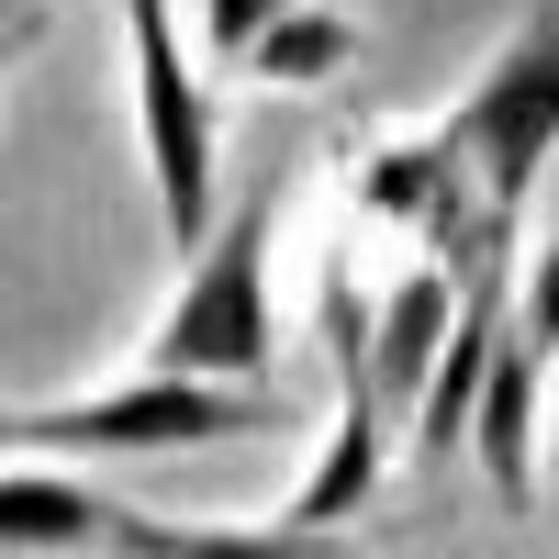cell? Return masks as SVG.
Segmentation results:
<instances>
[{"mask_svg": "<svg viewBox=\"0 0 559 559\" xmlns=\"http://www.w3.org/2000/svg\"><path fill=\"white\" fill-rule=\"evenodd\" d=\"M437 146L471 179V213H481V258L459 280H503V247L526 224V191L559 146V0H526V23L492 45V68L459 90V112L437 123Z\"/></svg>", "mask_w": 559, "mask_h": 559, "instance_id": "1", "label": "cell"}, {"mask_svg": "<svg viewBox=\"0 0 559 559\" xmlns=\"http://www.w3.org/2000/svg\"><path fill=\"white\" fill-rule=\"evenodd\" d=\"M269 224H280V179L213 224L179 269V292L146 336L157 381H224V392H269V347H280V313H269Z\"/></svg>", "mask_w": 559, "mask_h": 559, "instance_id": "2", "label": "cell"}, {"mask_svg": "<svg viewBox=\"0 0 559 559\" xmlns=\"http://www.w3.org/2000/svg\"><path fill=\"white\" fill-rule=\"evenodd\" d=\"M269 426H280V392H224V381H157V369H134L112 392L0 414V459H157V448H224V437H269Z\"/></svg>", "mask_w": 559, "mask_h": 559, "instance_id": "3", "label": "cell"}, {"mask_svg": "<svg viewBox=\"0 0 559 559\" xmlns=\"http://www.w3.org/2000/svg\"><path fill=\"white\" fill-rule=\"evenodd\" d=\"M123 57H134V134H146L157 224H168V247H202L224 224V123L191 68L179 0H123Z\"/></svg>", "mask_w": 559, "mask_h": 559, "instance_id": "4", "label": "cell"}, {"mask_svg": "<svg viewBox=\"0 0 559 559\" xmlns=\"http://www.w3.org/2000/svg\"><path fill=\"white\" fill-rule=\"evenodd\" d=\"M448 324H459V280H448L437 258H414L392 292L369 302V392H381V414H414V403H426Z\"/></svg>", "mask_w": 559, "mask_h": 559, "instance_id": "5", "label": "cell"}, {"mask_svg": "<svg viewBox=\"0 0 559 559\" xmlns=\"http://www.w3.org/2000/svg\"><path fill=\"white\" fill-rule=\"evenodd\" d=\"M112 537V492H90L57 459H12L0 471V559H79Z\"/></svg>", "mask_w": 559, "mask_h": 559, "instance_id": "6", "label": "cell"}, {"mask_svg": "<svg viewBox=\"0 0 559 559\" xmlns=\"http://www.w3.org/2000/svg\"><path fill=\"white\" fill-rule=\"evenodd\" d=\"M102 559H347V537H313V526H236V515H134L112 503V537Z\"/></svg>", "mask_w": 559, "mask_h": 559, "instance_id": "7", "label": "cell"}, {"mask_svg": "<svg viewBox=\"0 0 559 559\" xmlns=\"http://www.w3.org/2000/svg\"><path fill=\"white\" fill-rule=\"evenodd\" d=\"M537 403H548V369L503 336L492 347V381L471 403V448H481V471H492L503 503H537Z\"/></svg>", "mask_w": 559, "mask_h": 559, "instance_id": "8", "label": "cell"}, {"mask_svg": "<svg viewBox=\"0 0 559 559\" xmlns=\"http://www.w3.org/2000/svg\"><path fill=\"white\" fill-rule=\"evenodd\" d=\"M358 57V34H347V12L336 0H292L258 45H247V79H280V90H313V79H336Z\"/></svg>", "mask_w": 559, "mask_h": 559, "instance_id": "9", "label": "cell"}, {"mask_svg": "<svg viewBox=\"0 0 559 559\" xmlns=\"http://www.w3.org/2000/svg\"><path fill=\"white\" fill-rule=\"evenodd\" d=\"M503 336H515V347H526L537 369L559 358V236H548V247L526 258V280H515V324H503Z\"/></svg>", "mask_w": 559, "mask_h": 559, "instance_id": "10", "label": "cell"}, {"mask_svg": "<svg viewBox=\"0 0 559 559\" xmlns=\"http://www.w3.org/2000/svg\"><path fill=\"white\" fill-rule=\"evenodd\" d=\"M292 12V0H202V57H224V68H247V45Z\"/></svg>", "mask_w": 559, "mask_h": 559, "instance_id": "11", "label": "cell"}, {"mask_svg": "<svg viewBox=\"0 0 559 559\" xmlns=\"http://www.w3.org/2000/svg\"><path fill=\"white\" fill-rule=\"evenodd\" d=\"M34 45H45V0H0V79H12Z\"/></svg>", "mask_w": 559, "mask_h": 559, "instance_id": "12", "label": "cell"}]
</instances>
